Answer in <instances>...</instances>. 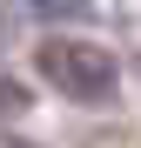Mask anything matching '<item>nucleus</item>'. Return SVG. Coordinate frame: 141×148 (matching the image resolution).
Here are the masks:
<instances>
[{
  "label": "nucleus",
  "mask_w": 141,
  "mask_h": 148,
  "mask_svg": "<svg viewBox=\"0 0 141 148\" xmlns=\"http://www.w3.org/2000/svg\"><path fill=\"white\" fill-rule=\"evenodd\" d=\"M40 74H47V88H61L67 101H81V108H101L114 101V88H121V67H114L108 47H94V40H40Z\"/></svg>",
  "instance_id": "f257e3e1"
},
{
  "label": "nucleus",
  "mask_w": 141,
  "mask_h": 148,
  "mask_svg": "<svg viewBox=\"0 0 141 148\" xmlns=\"http://www.w3.org/2000/svg\"><path fill=\"white\" fill-rule=\"evenodd\" d=\"M27 7H34L40 20H81V14H87V0H27Z\"/></svg>",
  "instance_id": "f03ea898"
},
{
  "label": "nucleus",
  "mask_w": 141,
  "mask_h": 148,
  "mask_svg": "<svg viewBox=\"0 0 141 148\" xmlns=\"http://www.w3.org/2000/svg\"><path fill=\"white\" fill-rule=\"evenodd\" d=\"M0 148H27V141H7V135H0Z\"/></svg>",
  "instance_id": "7ed1b4c3"
}]
</instances>
